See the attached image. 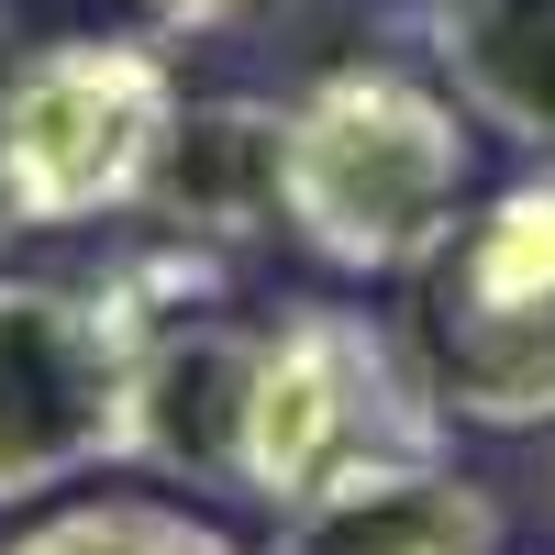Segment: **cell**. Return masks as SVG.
<instances>
[{
  "mask_svg": "<svg viewBox=\"0 0 555 555\" xmlns=\"http://www.w3.org/2000/svg\"><path fill=\"white\" fill-rule=\"evenodd\" d=\"M267 555H500V500L478 478L444 467H389V478H345L278 512Z\"/></svg>",
  "mask_w": 555,
  "mask_h": 555,
  "instance_id": "8",
  "label": "cell"
},
{
  "mask_svg": "<svg viewBox=\"0 0 555 555\" xmlns=\"http://www.w3.org/2000/svg\"><path fill=\"white\" fill-rule=\"evenodd\" d=\"M0 555H245V544L167 500H78V512H44L34 533H12Z\"/></svg>",
  "mask_w": 555,
  "mask_h": 555,
  "instance_id": "10",
  "label": "cell"
},
{
  "mask_svg": "<svg viewBox=\"0 0 555 555\" xmlns=\"http://www.w3.org/2000/svg\"><path fill=\"white\" fill-rule=\"evenodd\" d=\"M423 34L455 78V112L555 156V0H423Z\"/></svg>",
  "mask_w": 555,
  "mask_h": 555,
  "instance_id": "9",
  "label": "cell"
},
{
  "mask_svg": "<svg viewBox=\"0 0 555 555\" xmlns=\"http://www.w3.org/2000/svg\"><path fill=\"white\" fill-rule=\"evenodd\" d=\"M289 245L345 278H434L467 234V112L411 67H322L289 101L278 156Z\"/></svg>",
  "mask_w": 555,
  "mask_h": 555,
  "instance_id": "1",
  "label": "cell"
},
{
  "mask_svg": "<svg viewBox=\"0 0 555 555\" xmlns=\"http://www.w3.org/2000/svg\"><path fill=\"white\" fill-rule=\"evenodd\" d=\"M133 334L78 278H0V512L122 467Z\"/></svg>",
  "mask_w": 555,
  "mask_h": 555,
  "instance_id": "5",
  "label": "cell"
},
{
  "mask_svg": "<svg viewBox=\"0 0 555 555\" xmlns=\"http://www.w3.org/2000/svg\"><path fill=\"white\" fill-rule=\"evenodd\" d=\"M389 467H444V400L378 311L289 300L256 322V434H245V500L300 512V500Z\"/></svg>",
  "mask_w": 555,
  "mask_h": 555,
  "instance_id": "2",
  "label": "cell"
},
{
  "mask_svg": "<svg viewBox=\"0 0 555 555\" xmlns=\"http://www.w3.org/2000/svg\"><path fill=\"white\" fill-rule=\"evenodd\" d=\"M423 366L444 423L533 434L555 423V156L489 190L423 278Z\"/></svg>",
  "mask_w": 555,
  "mask_h": 555,
  "instance_id": "4",
  "label": "cell"
},
{
  "mask_svg": "<svg viewBox=\"0 0 555 555\" xmlns=\"http://www.w3.org/2000/svg\"><path fill=\"white\" fill-rule=\"evenodd\" d=\"M178 89L167 44L145 34H56L23 67H0V156H12L23 234H78V222L145 211V178L167 156Z\"/></svg>",
  "mask_w": 555,
  "mask_h": 555,
  "instance_id": "3",
  "label": "cell"
},
{
  "mask_svg": "<svg viewBox=\"0 0 555 555\" xmlns=\"http://www.w3.org/2000/svg\"><path fill=\"white\" fill-rule=\"evenodd\" d=\"M278 156H289V101H190L167 133V156L145 178V222L156 245H201V256H234L256 234H289V201H278Z\"/></svg>",
  "mask_w": 555,
  "mask_h": 555,
  "instance_id": "7",
  "label": "cell"
},
{
  "mask_svg": "<svg viewBox=\"0 0 555 555\" xmlns=\"http://www.w3.org/2000/svg\"><path fill=\"white\" fill-rule=\"evenodd\" d=\"M245 434H256V322L234 311L145 322L122 378V467L245 500Z\"/></svg>",
  "mask_w": 555,
  "mask_h": 555,
  "instance_id": "6",
  "label": "cell"
},
{
  "mask_svg": "<svg viewBox=\"0 0 555 555\" xmlns=\"http://www.w3.org/2000/svg\"><path fill=\"white\" fill-rule=\"evenodd\" d=\"M23 234V201H12V156H0V245Z\"/></svg>",
  "mask_w": 555,
  "mask_h": 555,
  "instance_id": "12",
  "label": "cell"
},
{
  "mask_svg": "<svg viewBox=\"0 0 555 555\" xmlns=\"http://www.w3.org/2000/svg\"><path fill=\"white\" fill-rule=\"evenodd\" d=\"M0 23H12V0H0Z\"/></svg>",
  "mask_w": 555,
  "mask_h": 555,
  "instance_id": "13",
  "label": "cell"
},
{
  "mask_svg": "<svg viewBox=\"0 0 555 555\" xmlns=\"http://www.w3.org/2000/svg\"><path fill=\"white\" fill-rule=\"evenodd\" d=\"M245 12H267V0H145L156 34H222V23H245Z\"/></svg>",
  "mask_w": 555,
  "mask_h": 555,
  "instance_id": "11",
  "label": "cell"
}]
</instances>
